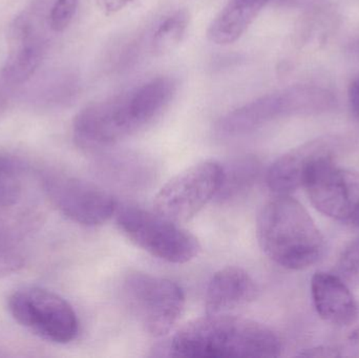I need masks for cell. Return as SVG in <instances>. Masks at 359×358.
<instances>
[{
  "label": "cell",
  "mask_w": 359,
  "mask_h": 358,
  "mask_svg": "<svg viewBox=\"0 0 359 358\" xmlns=\"http://www.w3.org/2000/svg\"><path fill=\"white\" fill-rule=\"evenodd\" d=\"M282 350L273 330L229 313L194 319L157 348L160 357L194 358H271L280 357Z\"/></svg>",
  "instance_id": "obj_1"
},
{
  "label": "cell",
  "mask_w": 359,
  "mask_h": 358,
  "mask_svg": "<svg viewBox=\"0 0 359 358\" xmlns=\"http://www.w3.org/2000/svg\"><path fill=\"white\" fill-rule=\"evenodd\" d=\"M327 147L328 144L323 141H313L278 158L266 176L270 191L276 195H291L303 186L304 176L310 162Z\"/></svg>",
  "instance_id": "obj_15"
},
{
  "label": "cell",
  "mask_w": 359,
  "mask_h": 358,
  "mask_svg": "<svg viewBox=\"0 0 359 358\" xmlns=\"http://www.w3.org/2000/svg\"><path fill=\"white\" fill-rule=\"evenodd\" d=\"M259 13L236 0H228L209 25L207 38L219 46L234 43L246 33Z\"/></svg>",
  "instance_id": "obj_16"
},
{
  "label": "cell",
  "mask_w": 359,
  "mask_h": 358,
  "mask_svg": "<svg viewBox=\"0 0 359 358\" xmlns=\"http://www.w3.org/2000/svg\"><path fill=\"white\" fill-rule=\"evenodd\" d=\"M44 193L63 216L84 226H100L115 216V198L94 183L65 174H48Z\"/></svg>",
  "instance_id": "obj_8"
},
{
  "label": "cell",
  "mask_w": 359,
  "mask_h": 358,
  "mask_svg": "<svg viewBox=\"0 0 359 358\" xmlns=\"http://www.w3.org/2000/svg\"><path fill=\"white\" fill-rule=\"evenodd\" d=\"M224 179V166L213 160L198 162L170 179L156 195L154 209L182 224L196 216L217 198Z\"/></svg>",
  "instance_id": "obj_6"
},
{
  "label": "cell",
  "mask_w": 359,
  "mask_h": 358,
  "mask_svg": "<svg viewBox=\"0 0 359 358\" xmlns=\"http://www.w3.org/2000/svg\"><path fill=\"white\" fill-rule=\"evenodd\" d=\"M6 109V100L1 94H0V118L4 115V111Z\"/></svg>",
  "instance_id": "obj_29"
},
{
  "label": "cell",
  "mask_w": 359,
  "mask_h": 358,
  "mask_svg": "<svg viewBox=\"0 0 359 358\" xmlns=\"http://www.w3.org/2000/svg\"><path fill=\"white\" fill-rule=\"evenodd\" d=\"M25 233L18 227L0 220V277L17 273L25 266Z\"/></svg>",
  "instance_id": "obj_18"
},
{
  "label": "cell",
  "mask_w": 359,
  "mask_h": 358,
  "mask_svg": "<svg viewBox=\"0 0 359 358\" xmlns=\"http://www.w3.org/2000/svg\"><path fill=\"white\" fill-rule=\"evenodd\" d=\"M314 307L320 319L346 328L355 319L358 304L350 286L337 275L316 273L311 280Z\"/></svg>",
  "instance_id": "obj_13"
},
{
  "label": "cell",
  "mask_w": 359,
  "mask_h": 358,
  "mask_svg": "<svg viewBox=\"0 0 359 358\" xmlns=\"http://www.w3.org/2000/svg\"><path fill=\"white\" fill-rule=\"evenodd\" d=\"M257 286L245 269L228 266L215 273L207 286V315H223L255 300Z\"/></svg>",
  "instance_id": "obj_12"
},
{
  "label": "cell",
  "mask_w": 359,
  "mask_h": 358,
  "mask_svg": "<svg viewBox=\"0 0 359 358\" xmlns=\"http://www.w3.org/2000/svg\"><path fill=\"white\" fill-rule=\"evenodd\" d=\"M302 355L307 357H341V353H339V350H337V349L318 347V348L308 349L305 352L302 353Z\"/></svg>",
  "instance_id": "obj_25"
},
{
  "label": "cell",
  "mask_w": 359,
  "mask_h": 358,
  "mask_svg": "<svg viewBox=\"0 0 359 358\" xmlns=\"http://www.w3.org/2000/svg\"><path fill=\"white\" fill-rule=\"evenodd\" d=\"M349 52L351 53L352 56L359 59V39L350 44Z\"/></svg>",
  "instance_id": "obj_28"
},
{
  "label": "cell",
  "mask_w": 359,
  "mask_h": 358,
  "mask_svg": "<svg viewBox=\"0 0 359 358\" xmlns=\"http://www.w3.org/2000/svg\"><path fill=\"white\" fill-rule=\"evenodd\" d=\"M337 275L350 287H359V237L346 248L339 258Z\"/></svg>",
  "instance_id": "obj_20"
},
{
  "label": "cell",
  "mask_w": 359,
  "mask_h": 358,
  "mask_svg": "<svg viewBox=\"0 0 359 358\" xmlns=\"http://www.w3.org/2000/svg\"><path fill=\"white\" fill-rule=\"evenodd\" d=\"M122 289L128 308L143 329L154 338L170 333L185 309V294L181 286L165 277L130 273Z\"/></svg>",
  "instance_id": "obj_4"
},
{
  "label": "cell",
  "mask_w": 359,
  "mask_h": 358,
  "mask_svg": "<svg viewBox=\"0 0 359 358\" xmlns=\"http://www.w3.org/2000/svg\"><path fill=\"white\" fill-rule=\"evenodd\" d=\"M349 221L353 223L354 225H356V226H359V202L356 204L355 208H354Z\"/></svg>",
  "instance_id": "obj_27"
},
{
  "label": "cell",
  "mask_w": 359,
  "mask_h": 358,
  "mask_svg": "<svg viewBox=\"0 0 359 358\" xmlns=\"http://www.w3.org/2000/svg\"><path fill=\"white\" fill-rule=\"evenodd\" d=\"M29 200L27 170L22 162L0 153V216L33 226L36 218Z\"/></svg>",
  "instance_id": "obj_14"
},
{
  "label": "cell",
  "mask_w": 359,
  "mask_h": 358,
  "mask_svg": "<svg viewBox=\"0 0 359 358\" xmlns=\"http://www.w3.org/2000/svg\"><path fill=\"white\" fill-rule=\"evenodd\" d=\"M176 88L174 79L161 76L120 96L122 113L133 135L160 116L172 101Z\"/></svg>",
  "instance_id": "obj_11"
},
{
  "label": "cell",
  "mask_w": 359,
  "mask_h": 358,
  "mask_svg": "<svg viewBox=\"0 0 359 358\" xmlns=\"http://www.w3.org/2000/svg\"><path fill=\"white\" fill-rule=\"evenodd\" d=\"M8 307L17 323L48 342L65 345L77 338V315L55 292L36 286L19 288L8 298Z\"/></svg>",
  "instance_id": "obj_5"
},
{
  "label": "cell",
  "mask_w": 359,
  "mask_h": 358,
  "mask_svg": "<svg viewBox=\"0 0 359 358\" xmlns=\"http://www.w3.org/2000/svg\"><path fill=\"white\" fill-rule=\"evenodd\" d=\"M257 235L266 256L289 270L316 264L325 252V240L313 219L291 195H276L257 216Z\"/></svg>",
  "instance_id": "obj_2"
},
{
  "label": "cell",
  "mask_w": 359,
  "mask_h": 358,
  "mask_svg": "<svg viewBox=\"0 0 359 358\" xmlns=\"http://www.w3.org/2000/svg\"><path fill=\"white\" fill-rule=\"evenodd\" d=\"M187 11H176L163 19L153 36V50L157 55H165L178 48L189 25Z\"/></svg>",
  "instance_id": "obj_19"
},
{
  "label": "cell",
  "mask_w": 359,
  "mask_h": 358,
  "mask_svg": "<svg viewBox=\"0 0 359 358\" xmlns=\"http://www.w3.org/2000/svg\"><path fill=\"white\" fill-rule=\"evenodd\" d=\"M236 1L242 2L247 6H253L257 10L262 11L267 6V4H269L270 0H236Z\"/></svg>",
  "instance_id": "obj_26"
},
{
  "label": "cell",
  "mask_w": 359,
  "mask_h": 358,
  "mask_svg": "<svg viewBox=\"0 0 359 358\" xmlns=\"http://www.w3.org/2000/svg\"><path fill=\"white\" fill-rule=\"evenodd\" d=\"M134 0H96L97 6L103 14L114 15L124 10Z\"/></svg>",
  "instance_id": "obj_22"
},
{
  "label": "cell",
  "mask_w": 359,
  "mask_h": 358,
  "mask_svg": "<svg viewBox=\"0 0 359 358\" xmlns=\"http://www.w3.org/2000/svg\"><path fill=\"white\" fill-rule=\"evenodd\" d=\"M259 163L255 158H243L224 167V179L217 198L231 200L250 188L259 178Z\"/></svg>",
  "instance_id": "obj_17"
},
{
  "label": "cell",
  "mask_w": 359,
  "mask_h": 358,
  "mask_svg": "<svg viewBox=\"0 0 359 358\" xmlns=\"http://www.w3.org/2000/svg\"><path fill=\"white\" fill-rule=\"evenodd\" d=\"M119 230L137 247L172 264H185L196 259L201 244L181 224L134 204H118L115 212Z\"/></svg>",
  "instance_id": "obj_3"
},
{
  "label": "cell",
  "mask_w": 359,
  "mask_h": 358,
  "mask_svg": "<svg viewBox=\"0 0 359 358\" xmlns=\"http://www.w3.org/2000/svg\"><path fill=\"white\" fill-rule=\"evenodd\" d=\"M46 53V40L37 21L22 13L11 23L8 31V55L1 69L2 79L12 85L25 83L33 77Z\"/></svg>",
  "instance_id": "obj_10"
},
{
  "label": "cell",
  "mask_w": 359,
  "mask_h": 358,
  "mask_svg": "<svg viewBox=\"0 0 359 358\" xmlns=\"http://www.w3.org/2000/svg\"><path fill=\"white\" fill-rule=\"evenodd\" d=\"M346 329H348V346L350 350L353 351L356 355H359V304L355 319L346 327Z\"/></svg>",
  "instance_id": "obj_23"
},
{
  "label": "cell",
  "mask_w": 359,
  "mask_h": 358,
  "mask_svg": "<svg viewBox=\"0 0 359 358\" xmlns=\"http://www.w3.org/2000/svg\"><path fill=\"white\" fill-rule=\"evenodd\" d=\"M318 212L337 220L349 221L359 202V176L339 167L328 147L312 159L303 186Z\"/></svg>",
  "instance_id": "obj_7"
},
{
  "label": "cell",
  "mask_w": 359,
  "mask_h": 358,
  "mask_svg": "<svg viewBox=\"0 0 359 358\" xmlns=\"http://www.w3.org/2000/svg\"><path fill=\"white\" fill-rule=\"evenodd\" d=\"M80 0H56L48 15V25L55 33H62L75 18Z\"/></svg>",
  "instance_id": "obj_21"
},
{
  "label": "cell",
  "mask_w": 359,
  "mask_h": 358,
  "mask_svg": "<svg viewBox=\"0 0 359 358\" xmlns=\"http://www.w3.org/2000/svg\"><path fill=\"white\" fill-rule=\"evenodd\" d=\"M303 100L294 85L259 97L226 113L219 120L217 130L224 136L236 137L255 132L280 117L297 115Z\"/></svg>",
  "instance_id": "obj_9"
},
{
  "label": "cell",
  "mask_w": 359,
  "mask_h": 358,
  "mask_svg": "<svg viewBox=\"0 0 359 358\" xmlns=\"http://www.w3.org/2000/svg\"><path fill=\"white\" fill-rule=\"evenodd\" d=\"M348 98H349L352 113L359 118V77L354 80L350 85Z\"/></svg>",
  "instance_id": "obj_24"
}]
</instances>
